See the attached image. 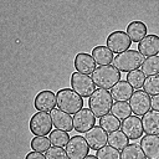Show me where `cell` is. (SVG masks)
<instances>
[{
	"mask_svg": "<svg viewBox=\"0 0 159 159\" xmlns=\"http://www.w3.org/2000/svg\"><path fill=\"white\" fill-rule=\"evenodd\" d=\"M143 91L152 97L159 94V75L147 77L143 84Z\"/></svg>",
	"mask_w": 159,
	"mask_h": 159,
	"instance_id": "obj_30",
	"label": "cell"
},
{
	"mask_svg": "<svg viewBox=\"0 0 159 159\" xmlns=\"http://www.w3.org/2000/svg\"><path fill=\"white\" fill-rule=\"evenodd\" d=\"M140 119L145 134H153V135L159 134V111L150 109Z\"/></svg>",
	"mask_w": 159,
	"mask_h": 159,
	"instance_id": "obj_18",
	"label": "cell"
},
{
	"mask_svg": "<svg viewBox=\"0 0 159 159\" xmlns=\"http://www.w3.org/2000/svg\"><path fill=\"white\" fill-rule=\"evenodd\" d=\"M145 158L159 159V135L145 134L140 138L139 143Z\"/></svg>",
	"mask_w": 159,
	"mask_h": 159,
	"instance_id": "obj_15",
	"label": "cell"
},
{
	"mask_svg": "<svg viewBox=\"0 0 159 159\" xmlns=\"http://www.w3.org/2000/svg\"><path fill=\"white\" fill-rule=\"evenodd\" d=\"M46 159H68L66 149L60 148V147H51L46 153H45Z\"/></svg>",
	"mask_w": 159,
	"mask_h": 159,
	"instance_id": "obj_32",
	"label": "cell"
},
{
	"mask_svg": "<svg viewBox=\"0 0 159 159\" xmlns=\"http://www.w3.org/2000/svg\"><path fill=\"white\" fill-rule=\"evenodd\" d=\"M111 113L117 117L118 119H125L128 118L129 116H132V109H130V106L128 102H114L113 106H112V109H111Z\"/></svg>",
	"mask_w": 159,
	"mask_h": 159,
	"instance_id": "obj_26",
	"label": "cell"
},
{
	"mask_svg": "<svg viewBox=\"0 0 159 159\" xmlns=\"http://www.w3.org/2000/svg\"><path fill=\"white\" fill-rule=\"evenodd\" d=\"M129 144V139L127 138V135L122 132V130H114L112 133H109L108 135V145L113 147L117 150H123L127 145Z\"/></svg>",
	"mask_w": 159,
	"mask_h": 159,
	"instance_id": "obj_22",
	"label": "cell"
},
{
	"mask_svg": "<svg viewBox=\"0 0 159 159\" xmlns=\"http://www.w3.org/2000/svg\"><path fill=\"white\" fill-rule=\"evenodd\" d=\"M144 56L138 50H127L119 55H117L113 60V66L119 72H132L139 70L144 62Z\"/></svg>",
	"mask_w": 159,
	"mask_h": 159,
	"instance_id": "obj_4",
	"label": "cell"
},
{
	"mask_svg": "<svg viewBox=\"0 0 159 159\" xmlns=\"http://www.w3.org/2000/svg\"><path fill=\"white\" fill-rule=\"evenodd\" d=\"M125 81L133 87V89H140L143 88V84L145 82V75L140 70H135L127 73Z\"/></svg>",
	"mask_w": 159,
	"mask_h": 159,
	"instance_id": "obj_28",
	"label": "cell"
},
{
	"mask_svg": "<svg viewBox=\"0 0 159 159\" xmlns=\"http://www.w3.org/2000/svg\"><path fill=\"white\" fill-rule=\"evenodd\" d=\"M84 159H98V158H97L96 155H92V154H88V155H87V157H86Z\"/></svg>",
	"mask_w": 159,
	"mask_h": 159,
	"instance_id": "obj_35",
	"label": "cell"
},
{
	"mask_svg": "<svg viewBox=\"0 0 159 159\" xmlns=\"http://www.w3.org/2000/svg\"><path fill=\"white\" fill-rule=\"evenodd\" d=\"M71 88L82 98H89L91 94L96 91V84L88 75H83L76 71L71 75Z\"/></svg>",
	"mask_w": 159,
	"mask_h": 159,
	"instance_id": "obj_6",
	"label": "cell"
},
{
	"mask_svg": "<svg viewBox=\"0 0 159 159\" xmlns=\"http://www.w3.org/2000/svg\"><path fill=\"white\" fill-rule=\"evenodd\" d=\"M129 106L134 116L143 117L147 112L150 111V96L143 89H135L129 99Z\"/></svg>",
	"mask_w": 159,
	"mask_h": 159,
	"instance_id": "obj_9",
	"label": "cell"
},
{
	"mask_svg": "<svg viewBox=\"0 0 159 159\" xmlns=\"http://www.w3.org/2000/svg\"><path fill=\"white\" fill-rule=\"evenodd\" d=\"M57 106V99H56V93H53L50 89H43L39 92L35 96L34 99V107L37 109V112H51L55 109Z\"/></svg>",
	"mask_w": 159,
	"mask_h": 159,
	"instance_id": "obj_12",
	"label": "cell"
},
{
	"mask_svg": "<svg viewBox=\"0 0 159 159\" xmlns=\"http://www.w3.org/2000/svg\"><path fill=\"white\" fill-rule=\"evenodd\" d=\"M133 87L127 82L120 80L117 84H114L111 88V94L113 97V99H116V102L120 101V102H127L130 99L132 94H133Z\"/></svg>",
	"mask_w": 159,
	"mask_h": 159,
	"instance_id": "obj_19",
	"label": "cell"
},
{
	"mask_svg": "<svg viewBox=\"0 0 159 159\" xmlns=\"http://www.w3.org/2000/svg\"><path fill=\"white\" fill-rule=\"evenodd\" d=\"M84 139L87 140L91 149L98 150L108 143V134L101 125H94L87 133H84Z\"/></svg>",
	"mask_w": 159,
	"mask_h": 159,
	"instance_id": "obj_13",
	"label": "cell"
},
{
	"mask_svg": "<svg viewBox=\"0 0 159 159\" xmlns=\"http://www.w3.org/2000/svg\"><path fill=\"white\" fill-rule=\"evenodd\" d=\"M96 125V116L89 108H82L73 116V129L78 133H87Z\"/></svg>",
	"mask_w": 159,
	"mask_h": 159,
	"instance_id": "obj_10",
	"label": "cell"
},
{
	"mask_svg": "<svg viewBox=\"0 0 159 159\" xmlns=\"http://www.w3.org/2000/svg\"><path fill=\"white\" fill-rule=\"evenodd\" d=\"M120 129L128 139H139L144 133L142 119L138 116H129L128 118L123 119L120 123Z\"/></svg>",
	"mask_w": 159,
	"mask_h": 159,
	"instance_id": "obj_11",
	"label": "cell"
},
{
	"mask_svg": "<svg viewBox=\"0 0 159 159\" xmlns=\"http://www.w3.org/2000/svg\"><path fill=\"white\" fill-rule=\"evenodd\" d=\"M120 159H147V158L138 143H130L120 152Z\"/></svg>",
	"mask_w": 159,
	"mask_h": 159,
	"instance_id": "obj_23",
	"label": "cell"
},
{
	"mask_svg": "<svg viewBox=\"0 0 159 159\" xmlns=\"http://www.w3.org/2000/svg\"><path fill=\"white\" fill-rule=\"evenodd\" d=\"M25 159H46V157L43 155V153H39V152H29L25 157Z\"/></svg>",
	"mask_w": 159,
	"mask_h": 159,
	"instance_id": "obj_33",
	"label": "cell"
},
{
	"mask_svg": "<svg viewBox=\"0 0 159 159\" xmlns=\"http://www.w3.org/2000/svg\"><path fill=\"white\" fill-rule=\"evenodd\" d=\"M50 116L52 119V124L56 129L67 133L73 130V117H71V114L61 111L60 108H55L50 112Z\"/></svg>",
	"mask_w": 159,
	"mask_h": 159,
	"instance_id": "obj_14",
	"label": "cell"
},
{
	"mask_svg": "<svg viewBox=\"0 0 159 159\" xmlns=\"http://www.w3.org/2000/svg\"><path fill=\"white\" fill-rule=\"evenodd\" d=\"M150 107L154 111H159V94L150 97Z\"/></svg>",
	"mask_w": 159,
	"mask_h": 159,
	"instance_id": "obj_34",
	"label": "cell"
},
{
	"mask_svg": "<svg viewBox=\"0 0 159 159\" xmlns=\"http://www.w3.org/2000/svg\"><path fill=\"white\" fill-rule=\"evenodd\" d=\"M99 125L108 133H112L114 130H118L120 128V122L117 117H114L112 113H108L99 118Z\"/></svg>",
	"mask_w": 159,
	"mask_h": 159,
	"instance_id": "obj_25",
	"label": "cell"
},
{
	"mask_svg": "<svg viewBox=\"0 0 159 159\" xmlns=\"http://www.w3.org/2000/svg\"><path fill=\"white\" fill-rule=\"evenodd\" d=\"M96 157L98 159H120L119 150L114 149L111 145H104L103 148L98 149L96 153Z\"/></svg>",
	"mask_w": 159,
	"mask_h": 159,
	"instance_id": "obj_31",
	"label": "cell"
},
{
	"mask_svg": "<svg viewBox=\"0 0 159 159\" xmlns=\"http://www.w3.org/2000/svg\"><path fill=\"white\" fill-rule=\"evenodd\" d=\"M50 140H51V144L53 147H60V148H63L68 144L70 142V135L67 132H63V130H60V129H53L51 133H50Z\"/></svg>",
	"mask_w": 159,
	"mask_h": 159,
	"instance_id": "obj_27",
	"label": "cell"
},
{
	"mask_svg": "<svg viewBox=\"0 0 159 159\" xmlns=\"http://www.w3.org/2000/svg\"><path fill=\"white\" fill-rule=\"evenodd\" d=\"M30 147L35 152L46 153L51 148V140L46 135L45 137H34L30 142Z\"/></svg>",
	"mask_w": 159,
	"mask_h": 159,
	"instance_id": "obj_29",
	"label": "cell"
},
{
	"mask_svg": "<svg viewBox=\"0 0 159 159\" xmlns=\"http://www.w3.org/2000/svg\"><path fill=\"white\" fill-rule=\"evenodd\" d=\"M113 106V97L108 89L97 88L88 99V108L96 117H103L108 114Z\"/></svg>",
	"mask_w": 159,
	"mask_h": 159,
	"instance_id": "obj_2",
	"label": "cell"
},
{
	"mask_svg": "<svg viewBox=\"0 0 159 159\" xmlns=\"http://www.w3.org/2000/svg\"><path fill=\"white\" fill-rule=\"evenodd\" d=\"M91 78L93 80L96 87L109 89L120 81V72L113 65L98 66L91 75Z\"/></svg>",
	"mask_w": 159,
	"mask_h": 159,
	"instance_id": "obj_3",
	"label": "cell"
},
{
	"mask_svg": "<svg viewBox=\"0 0 159 159\" xmlns=\"http://www.w3.org/2000/svg\"><path fill=\"white\" fill-rule=\"evenodd\" d=\"M91 55H92L93 60L96 61V63L98 66L111 65V63H113V60H114L113 52L107 46H103V45H99V46L93 47Z\"/></svg>",
	"mask_w": 159,
	"mask_h": 159,
	"instance_id": "obj_21",
	"label": "cell"
},
{
	"mask_svg": "<svg viewBox=\"0 0 159 159\" xmlns=\"http://www.w3.org/2000/svg\"><path fill=\"white\" fill-rule=\"evenodd\" d=\"M57 99V108L68 113L76 114L83 108V98L76 93L72 88H61L56 93Z\"/></svg>",
	"mask_w": 159,
	"mask_h": 159,
	"instance_id": "obj_1",
	"label": "cell"
},
{
	"mask_svg": "<svg viewBox=\"0 0 159 159\" xmlns=\"http://www.w3.org/2000/svg\"><path fill=\"white\" fill-rule=\"evenodd\" d=\"M125 30H127L125 32L129 36L130 41L137 42V43H139L147 36V32H148L147 25L143 21H139V20H134V21L129 22Z\"/></svg>",
	"mask_w": 159,
	"mask_h": 159,
	"instance_id": "obj_20",
	"label": "cell"
},
{
	"mask_svg": "<svg viewBox=\"0 0 159 159\" xmlns=\"http://www.w3.org/2000/svg\"><path fill=\"white\" fill-rule=\"evenodd\" d=\"M107 47L113 52V53H122L127 50H129L130 45H132V41L129 39V36L127 35L125 31H122V30H117V31H113L111 32L108 36H107Z\"/></svg>",
	"mask_w": 159,
	"mask_h": 159,
	"instance_id": "obj_7",
	"label": "cell"
},
{
	"mask_svg": "<svg viewBox=\"0 0 159 159\" xmlns=\"http://www.w3.org/2000/svg\"><path fill=\"white\" fill-rule=\"evenodd\" d=\"M75 68L77 70V72L83 73V75H92L93 71L97 68V63L93 60L92 55L87 53V52H78L75 56V61H73Z\"/></svg>",
	"mask_w": 159,
	"mask_h": 159,
	"instance_id": "obj_16",
	"label": "cell"
},
{
	"mask_svg": "<svg viewBox=\"0 0 159 159\" xmlns=\"http://www.w3.org/2000/svg\"><path fill=\"white\" fill-rule=\"evenodd\" d=\"M89 145L84 137L73 135L66 145V153L68 159H84L89 153Z\"/></svg>",
	"mask_w": 159,
	"mask_h": 159,
	"instance_id": "obj_8",
	"label": "cell"
},
{
	"mask_svg": "<svg viewBox=\"0 0 159 159\" xmlns=\"http://www.w3.org/2000/svg\"><path fill=\"white\" fill-rule=\"evenodd\" d=\"M145 76H155L159 75V55L147 57L142 65L140 70Z\"/></svg>",
	"mask_w": 159,
	"mask_h": 159,
	"instance_id": "obj_24",
	"label": "cell"
},
{
	"mask_svg": "<svg viewBox=\"0 0 159 159\" xmlns=\"http://www.w3.org/2000/svg\"><path fill=\"white\" fill-rule=\"evenodd\" d=\"M138 51L147 57L157 56L159 53V36L154 34L147 35L138 43Z\"/></svg>",
	"mask_w": 159,
	"mask_h": 159,
	"instance_id": "obj_17",
	"label": "cell"
},
{
	"mask_svg": "<svg viewBox=\"0 0 159 159\" xmlns=\"http://www.w3.org/2000/svg\"><path fill=\"white\" fill-rule=\"evenodd\" d=\"M52 119L47 112H36L29 123L30 132L35 137H45L52 132Z\"/></svg>",
	"mask_w": 159,
	"mask_h": 159,
	"instance_id": "obj_5",
	"label": "cell"
}]
</instances>
